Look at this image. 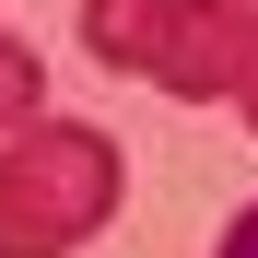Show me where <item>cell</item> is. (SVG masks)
<instances>
[{
	"mask_svg": "<svg viewBox=\"0 0 258 258\" xmlns=\"http://www.w3.org/2000/svg\"><path fill=\"white\" fill-rule=\"evenodd\" d=\"M117 223V141L82 117H35L0 153V258H71Z\"/></svg>",
	"mask_w": 258,
	"mask_h": 258,
	"instance_id": "7a4b0ae2",
	"label": "cell"
},
{
	"mask_svg": "<svg viewBox=\"0 0 258 258\" xmlns=\"http://www.w3.org/2000/svg\"><path fill=\"white\" fill-rule=\"evenodd\" d=\"M211 258H258V200H246L235 223H223V246H211Z\"/></svg>",
	"mask_w": 258,
	"mask_h": 258,
	"instance_id": "3957f363",
	"label": "cell"
},
{
	"mask_svg": "<svg viewBox=\"0 0 258 258\" xmlns=\"http://www.w3.org/2000/svg\"><path fill=\"white\" fill-rule=\"evenodd\" d=\"M82 47L164 94H223L258 129V0H82Z\"/></svg>",
	"mask_w": 258,
	"mask_h": 258,
	"instance_id": "6da1fadb",
	"label": "cell"
}]
</instances>
